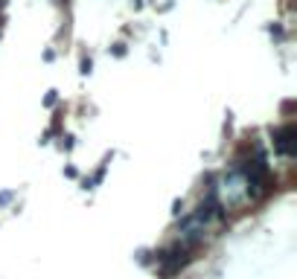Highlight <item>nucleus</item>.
Returning a JSON list of instances; mask_svg holds the SVG:
<instances>
[{"label":"nucleus","instance_id":"f257e3e1","mask_svg":"<svg viewBox=\"0 0 297 279\" xmlns=\"http://www.w3.org/2000/svg\"><path fill=\"white\" fill-rule=\"evenodd\" d=\"M292 137H295L292 125H286L283 131H277V134H274V143H277V148H280L283 154H292V151H295V143H292Z\"/></svg>","mask_w":297,"mask_h":279}]
</instances>
